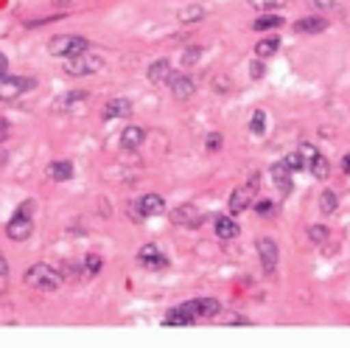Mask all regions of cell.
<instances>
[{"label":"cell","instance_id":"28","mask_svg":"<svg viewBox=\"0 0 350 348\" xmlns=\"http://www.w3.org/2000/svg\"><path fill=\"white\" fill-rule=\"evenodd\" d=\"M250 132H252V135H264V132H267V112H264V110H255V112H252Z\"/></svg>","mask_w":350,"mask_h":348},{"label":"cell","instance_id":"17","mask_svg":"<svg viewBox=\"0 0 350 348\" xmlns=\"http://www.w3.org/2000/svg\"><path fill=\"white\" fill-rule=\"evenodd\" d=\"M325 28H328V20H325V17L308 14V17L295 20V32H297V34H323Z\"/></svg>","mask_w":350,"mask_h":348},{"label":"cell","instance_id":"43","mask_svg":"<svg viewBox=\"0 0 350 348\" xmlns=\"http://www.w3.org/2000/svg\"><path fill=\"white\" fill-rule=\"evenodd\" d=\"M6 138H9V124L0 119V140H6Z\"/></svg>","mask_w":350,"mask_h":348},{"label":"cell","instance_id":"36","mask_svg":"<svg viewBox=\"0 0 350 348\" xmlns=\"http://www.w3.org/2000/svg\"><path fill=\"white\" fill-rule=\"evenodd\" d=\"M59 273H62V278H76V275H81V264H68L65 261Z\"/></svg>","mask_w":350,"mask_h":348},{"label":"cell","instance_id":"42","mask_svg":"<svg viewBox=\"0 0 350 348\" xmlns=\"http://www.w3.org/2000/svg\"><path fill=\"white\" fill-rule=\"evenodd\" d=\"M9 73V60H6V53H0V76Z\"/></svg>","mask_w":350,"mask_h":348},{"label":"cell","instance_id":"10","mask_svg":"<svg viewBox=\"0 0 350 348\" xmlns=\"http://www.w3.org/2000/svg\"><path fill=\"white\" fill-rule=\"evenodd\" d=\"M137 264L146 270H165L168 267V258L163 256V250L157 245H143L137 250Z\"/></svg>","mask_w":350,"mask_h":348},{"label":"cell","instance_id":"33","mask_svg":"<svg viewBox=\"0 0 350 348\" xmlns=\"http://www.w3.org/2000/svg\"><path fill=\"white\" fill-rule=\"evenodd\" d=\"M308 239H311L314 245H323V242L328 239V227H325V225H311V227H308Z\"/></svg>","mask_w":350,"mask_h":348},{"label":"cell","instance_id":"26","mask_svg":"<svg viewBox=\"0 0 350 348\" xmlns=\"http://www.w3.org/2000/svg\"><path fill=\"white\" fill-rule=\"evenodd\" d=\"M280 25H283V17H280V14H272V12H267V14H260V17L252 23V32L264 34V32H269V28H280Z\"/></svg>","mask_w":350,"mask_h":348},{"label":"cell","instance_id":"40","mask_svg":"<svg viewBox=\"0 0 350 348\" xmlns=\"http://www.w3.org/2000/svg\"><path fill=\"white\" fill-rule=\"evenodd\" d=\"M9 270H12V267H9V258L3 256V250H0V278H6Z\"/></svg>","mask_w":350,"mask_h":348},{"label":"cell","instance_id":"35","mask_svg":"<svg viewBox=\"0 0 350 348\" xmlns=\"http://www.w3.org/2000/svg\"><path fill=\"white\" fill-rule=\"evenodd\" d=\"M264 73H267V65H264V60H252L250 62V76L258 82V79H264Z\"/></svg>","mask_w":350,"mask_h":348},{"label":"cell","instance_id":"27","mask_svg":"<svg viewBox=\"0 0 350 348\" xmlns=\"http://www.w3.org/2000/svg\"><path fill=\"white\" fill-rule=\"evenodd\" d=\"M339 208V197L334 188H325L323 197H319V211H323V216H334Z\"/></svg>","mask_w":350,"mask_h":348},{"label":"cell","instance_id":"41","mask_svg":"<svg viewBox=\"0 0 350 348\" xmlns=\"http://www.w3.org/2000/svg\"><path fill=\"white\" fill-rule=\"evenodd\" d=\"M129 216H132L135 222H143V219H146V216L140 214V208H137V202H129Z\"/></svg>","mask_w":350,"mask_h":348},{"label":"cell","instance_id":"11","mask_svg":"<svg viewBox=\"0 0 350 348\" xmlns=\"http://www.w3.org/2000/svg\"><path fill=\"white\" fill-rule=\"evenodd\" d=\"M213 234L221 242H232L241 234V227H239V222H236V216H232V214H219L213 219Z\"/></svg>","mask_w":350,"mask_h":348},{"label":"cell","instance_id":"29","mask_svg":"<svg viewBox=\"0 0 350 348\" xmlns=\"http://www.w3.org/2000/svg\"><path fill=\"white\" fill-rule=\"evenodd\" d=\"M247 3L252 6V9H258V12H275V9H280L283 3H286V0H247Z\"/></svg>","mask_w":350,"mask_h":348},{"label":"cell","instance_id":"5","mask_svg":"<svg viewBox=\"0 0 350 348\" xmlns=\"http://www.w3.org/2000/svg\"><path fill=\"white\" fill-rule=\"evenodd\" d=\"M84 51H90V40L76 37V34H56L48 42V53L59 56V60H68V56H76V53H84Z\"/></svg>","mask_w":350,"mask_h":348},{"label":"cell","instance_id":"19","mask_svg":"<svg viewBox=\"0 0 350 348\" xmlns=\"http://www.w3.org/2000/svg\"><path fill=\"white\" fill-rule=\"evenodd\" d=\"M143 140H146V129L137 127V124H129V127L121 132V147H124L126 152L140 149V147H143Z\"/></svg>","mask_w":350,"mask_h":348},{"label":"cell","instance_id":"31","mask_svg":"<svg viewBox=\"0 0 350 348\" xmlns=\"http://www.w3.org/2000/svg\"><path fill=\"white\" fill-rule=\"evenodd\" d=\"M252 208H255V214H258V216H264V219H267V216H275V214H278V206H275L272 199H260V202H255Z\"/></svg>","mask_w":350,"mask_h":348},{"label":"cell","instance_id":"30","mask_svg":"<svg viewBox=\"0 0 350 348\" xmlns=\"http://www.w3.org/2000/svg\"><path fill=\"white\" fill-rule=\"evenodd\" d=\"M202 53H205V51H202L199 45H188V48H185V53H183V65H185V68H191V65L202 62Z\"/></svg>","mask_w":350,"mask_h":348},{"label":"cell","instance_id":"1","mask_svg":"<svg viewBox=\"0 0 350 348\" xmlns=\"http://www.w3.org/2000/svg\"><path fill=\"white\" fill-rule=\"evenodd\" d=\"M31 234H34V199H25L14 211V216L6 222V239L14 245H23L31 239Z\"/></svg>","mask_w":350,"mask_h":348},{"label":"cell","instance_id":"6","mask_svg":"<svg viewBox=\"0 0 350 348\" xmlns=\"http://www.w3.org/2000/svg\"><path fill=\"white\" fill-rule=\"evenodd\" d=\"M37 87V79L31 76H17V73H3L0 76V101H17L28 90Z\"/></svg>","mask_w":350,"mask_h":348},{"label":"cell","instance_id":"38","mask_svg":"<svg viewBox=\"0 0 350 348\" xmlns=\"http://www.w3.org/2000/svg\"><path fill=\"white\" fill-rule=\"evenodd\" d=\"M213 87H216L219 93H227L230 87H232V82H230V79H224V76H216V79H213Z\"/></svg>","mask_w":350,"mask_h":348},{"label":"cell","instance_id":"15","mask_svg":"<svg viewBox=\"0 0 350 348\" xmlns=\"http://www.w3.org/2000/svg\"><path fill=\"white\" fill-rule=\"evenodd\" d=\"M135 202H137V208H140V214H143L146 219L165 214V199H163L160 194H143V197L135 199Z\"/></svg>","mask_w":350,"mask_h":348},{"label":"cell","instance_id":"39","mask_svg":"<svg viewBox=\"0 0 350 348\" xmlns=\"http://www.w3.org/2000/svg\"><path fill=\"white\" fill-rule=\"evenodd\" d=\"M311 6L319 9V12H331L336 3H334V0H311Z\"/></svg>","mask_w":350,"mask_h":348},{"label":"cell","instance_id":"24","mask_svg":"<svg viewBox=\"0 0 350 348\" xmlns=\"http://www.w3.org/2000/svg\"><path fill=\"white\" fill-rule=\"evenodd\" d=\"M278 48H280V37H267V40H260L258 45H255V60H269V56H275L278 53Z\"/></svg>","mask_w":350,"mask_h":348},{"label":"cell","instance_id":"13","mask_svg":"<svg viewBox=\"0 0 350 348\" xmlns=\"http://www.w3.org/2000/svg\"><path fill=\"white\" fill-rule=\"evenodd\" d=\"M269 177H272V183L278 186V194H280V197H288V194H291V188H295V180H291V171H288V166H286L283 160H280V163H272Z\"/></svg>","mask_w":350,"mask_h":348},{"label":"cell","instance_id":"16","mask_svg":"<svg viewBox=\"0 0 350 348\" xmlns=\"http://www.w3.org/2000/svg\"><path fill=\"white\" fill-rule=\"evenodd\" d=\"M87 96H90L87 90H70V93H62L59 99L53 101V110H56V112H73L76 104H84V101H87Z\"/></svg>","mask_w":350,"mask_h":348},{"label":"cell","instance_id":"21","mask_svg":"<svg viewBox=\"0 0 350 348\" xmlns=\"http://www.w3.org/2000/svg\"><path fill=\"white\" fill-rule=\"evenodd\" d=\"M306 169H308V174L314 180H328V174H331V163H328V158L325 155H314L308 163H306Z\"/></svg>","mask_w":350,"mask_h":348},{"label":"cell","instance_id":"37","mask_svg":"<svg viewBox=\"0 0 350 348\" xmlns=\"http://www.w3.org/2000/svg\"><path fill=\"white\" fill-rule=\"evenodd\" d=\"M227 326H250V321L244 314H227V321H224Z\"/></svg>","mask_w":350,"mask_h":348},{"label":"cell","instance_id":"32","mask_svg":"<svg viewBox=\"0 0 350 348\" xmlns=\"http://www.w3.org/2000/svg\"><path fill=\"white\" fill-rule=\"evenodd\" d=\"M283 163L288 166V171H291V174H297V171H303V169H306V163H303V158H300V152H297V149H295V152H288V155L283 158Z\"/></svg>","mask_w":350,"mask_h":348},{"label":"cell","instance_id":"2","mask_svg":"<svg viewBox=\"0 0 350 348\" xmlns=\"http://www.w3.org/2000/svg\"><path fill=\"white\" fill-rule=\"evenodd\" d=\"M23 281L31 286V289H37V293H56V289L65 284L62 273L56 270V267H51V264H45V261H40V264H31V267H28L25 275H23Z\"/></svg>","mask_w":350,"mask_h":348},{"label":"cell","instance_id":"34","mask_svg":"<svg viewBox=\"0 0 350 348\" xmlns=\"http://www.w3.org/2000/svg\"><path fill=\"white\" fill-rule=\"evenodd\" d=\"M221 143H224L221 132H211V135L205 138V147H208V152H219V149H221Z\"/></svg>","mask_w":350,"mask_h":348},{"label":"cell","instance_id":"8","mask_svg":"<svg viewBox=\"0 0 350 348\" xmlns=\"http://www.w3.org/2000/svg\"><path fill=\"white\" fill-rule=\"evenodd\" d=\"M255 250H258V258H260V270H264L267 275H275L278 261H280V247H278V242L269 239V236H258Z\"/></svg>","mask_w":350,"mask_h":348},{"label":"cell","instance_id":"18","mask_svg":"<svg viewBox=\"0 0 350 348\" xmlns=\"http://www.w3.org/2000/svg\"><path fill=\"white\" fill-rule=\"evenodd\" d=\"M45 174H48V180H53V183H68L73 177V163L70 160H51Z\"/></svg>","mask_w":350,"mask_h":348},{"label":"cell","instance_id":"4","mask_svg":"<svg viewBox=\"0 0 350 348\" xmlns=\"http://www.w3.org/2000/svg\"><path fill=\"white\" fill-rule=\"evenodd\" d=\"M258 188H260V174H252L247 183H241V186L232 188V194H230V199H227L230 214L239 216V214H244L247 208H252V206H255V197H258Z\"/></svg>","mask_w":350,"mask_h":348},{"label":"cell","instance_id":"14","mask_svg":"<svg viewBox=\"0 0 350 348\" xmlns=\"http://www.w3.org/2000/svg\"><path fill=\"white\" fill-rule=\"evenodd\" d=\"M132 115V101L124 99V96H115L104 104V112H101V119L104 121H115V119H129Z\"/></svg>","mask_w":350,"mask_h":348},{"label":"cell","instance_id":"3","mask_svg":"<svg viewBox=\"0 0 350 348\" xmlns=\"http://www.w3.org/2000/svg\"><path fill=\"white\" fill-rule=\"evenodd\" d=\"M104 56L93 53V51H84V53H76V56H68L62 62V73L65 76H73V79H81V76H96L104 71Z\"/></svg>","mask_w":350,"mask_h":348},{"label":"cell","instance_id":"7","mask_svg":"<svg viewBox=\"0 0 350 348\" xmlns=\"http://www.w3.org/2000/svg\"><path fill=\"white\" fill-rule=\"evenodd\" d=\"M171 222L174 225H180V227H188V230H196V227H202L208 222V214L202 211V208H196V206H191V202H183V206H177V208H171Z\"/></svg>","mask_w":350,"mask_h":348},{"label":"cell","instance_id":"9","mask_svg":"<svg viewBox=\"0 0 350 348\" xmlns=\"http://www.w3.org/2000/svg\"><path fill=\"white\" fill-rule=\"evenodd\" d=\"M191 317H196V321H211V317H216L221 312V303L216 298H191L185 303H180Z\"/></svg>","mask_w":350,"mask_h":348},{"label":"cell","instance_id":"12","mask_svg":"<svg viewBox=\"0 0 350 348\" xmlns=\"http://www.w3.org/2000/svg\"><path fill=\"white\" fill-rule=\"evenodd\" d=\"M168 87H171V93L177 96L180 101H188L191 96H196V82L191 76H185V73H171Z\"/></svg>","mask_w":350,"mask_h":348},{"label":"cell","instance_id":"22","mask_svg":"<svg viewBox=\"0 0 350 348\" xmlns=\"http://www.w3.org/2000/svg\"><path fill=\"white\" fill-rule=\"evenodd\" d=\"M196 323V317H191L183 306H174V309H168V314H165V321H163V326H193Z\"/></svg>","mask_w":350,"mask_h":348},{"label":"cell","instance_id":"44","mask_svg":"<svg viewBox=\"0 0 350 348\" xmlns=\"http://www.w3.org/2000/svg\"><path fill=\"white\" fill-rule=\"evenodd\" d=\"M342 171H345V174H350V152L342 158Z\"/></svg>","mask_w":350,"mask_h":348},{"label":"cell","instance_id":"20","mask_svg":"<svg viewBox=\"0 0 350 348\" xmlns=\"http://www.w3.org/2000/svg\"><path fill=\"white\" fill-rule=\"evenodd\" d=\"M171 62L168 60H154L152 65H149V71H146V79H149L152 84H168V79H171Z\"/></svg>","mask_w":350,"mask_h":348},{"label":"cell","instance_id":"25","mask_svg":"<svg viewBox=\"0 0 350 348\" xmlns=\"http://www.w3.org/2000/svg\"><path fill=\"white\" fill-rule=\"evenodd\" d=\"M101 267H104V258H101L98 253H87L84 261H81V275L96 278V275L101 273Z\"/></svg>","mask_w":350,"mask_h":348},{"label":"cell","instance_id":"23","mask_svg":"<svg viewBox=\"0 0 350 348\" xmlns=\"http://www.w3.org/2000/svg\"><path fill=\"white\" fill-rule=\"evenodd\" d=\"M205 6H196V3H191V6H185V9H180L177 12V20L183 23V25H193V23H202L205 20Z\"/></svg>","mask_w":350,"mask_h":348}]
</instances>
